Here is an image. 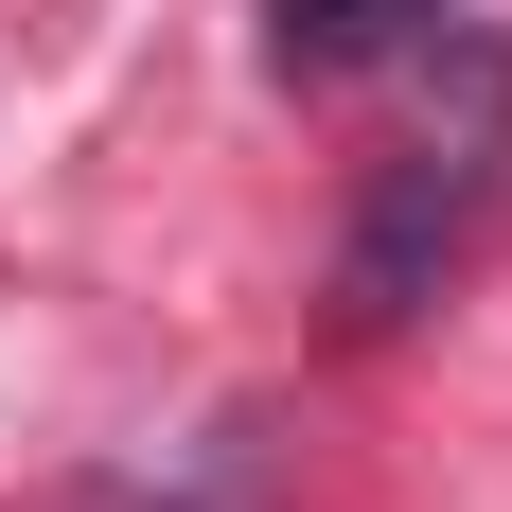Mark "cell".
<instances>
[{"label":"cell","instance_id":"cell-1","mask_svg":"<svg viewBox=\"0 0 512 512\" xmlns=\"http://www.w3.org/2000/svg\"><path fill=\"white\" fill-rule=\"evenodd\" d=\"M495 195H512V53L460 36L442 106L389 142V177H371V212H354V265H336V283H354V318H424V301L477 265Z\"/></svg>","mask_w":512,"mask_h":512},{"label":"cell","instance_id":"cell-2","mask_svg":"<svg viewBox=\"0 0 512 512\" xmlns=\"http://www.w3.org/2000/svg\"><path fill=\"white\" fill-rule=\"evenodd\" d=\"M442 0H265V53L283 71H371V53H407Z\"/></svg>","mask_w":512,"mask_h":512}]
</instances>
